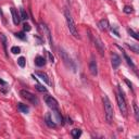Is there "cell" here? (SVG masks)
<instances>
[{"instance_id": "cell-34", "label": "cell", "mask_w": 139, "mask_h": 139, "mask_svg": "<svg viewBox=\"0 0 139 139\" xmlns=\"http://www.w3.org/2000/svg\"><path fill=\"white\" fill-rule=\"evenodd\" d=\"M0 84H1V85H7V83L4 82V80H2L1 78H0Z\"/></svg>"}, {"instance_id": "cell-22", "label": "cell", "mask_w": 139, "mask_h": 139, "mask_svg": "<svg viewBox=\"0 0 139 139\" xmlns=\"http://www.w3.org/2000/svg\"><path fill=\"white\" fill-rule=\"evenodd\" d=\"M20 16H21V20H24V21L28 19V14L25 12L23 8H20Z\"/></svg>"}, {"instance_id": "cell-24", "label": "cell", "mask_w": 139, "mask_h": 139, "mask_svg": "<svg viewBox=\"0 0 139 139\" xmlns=\"http://www.w3.org/2000/svg\"><path fill=\"white\" fill-rule=\"evenodd\" d=\"M17 64H19L21 67H24L25 66V58L24 57H20L19 59H17Z\"/></svg>"}, {"instance_id": "cell-29", "label": "cell", "mask_w": 139, "mask_h": 139, "mask_svg": "<svg viewBox=\"0 0 139 139\" xmlns=\"http://www.w3.org/2000/svg\"><path fill=\"white\" fill-rule=\"evenodd\" d=\"M36 89L38 90V91H40V92H47V89L44 87V86H41V85H37Z\"/></svg>"}, {"instance_id": "cell-17", "label": "cell", "mask_w": 139, "mask_h": 139, "mask_svg": "<svg viewBox=\"0 0 139 139\" xmlns=\"http://www.w3.org/2000/svg\"><path fill=\"white\" fill-rule=\"evenodd\" d=\"M53 112V115L55 116V120H57V122L58 123H60V124H63V116L61 115V113H60V110H54V111H52Z\"/></svg>"}, {"instance_id": "cell-21", "label": "cell", "mask_w": 139, "mask_h": 139, "mask_svg": "<svg viewBox=\"0 0 139 139\" xmlns=\"http://www.w3.org/2000/svg\"><path fill=\"white\" fill-rule=\"evenodd\" d=\"M133 109H134V112H135V117H136V120H139V110H138V105H137V103L134 101L133 102Z\"/></svg>"}, {"instance_id": "cell-12", "label": "cell", "mask_w": 139, "mask_h": 139, "mask_svg": "<svg viewBox=\"0 0 139 139\" xmlns=\"http://www.w3.org/2000/svg\"><path fill=\"white\" fill-rule=\"evenodd\" d=\"M40 26H41L42 31L45 32V34H46L47 38H48V40H49V44H50V46H51V47H53V42H52L51 34H50V31H49V28H48V27H47V25H46V24H44V23H41V24H40Z\"/></svg>"}, {"instance_id": "cell-23", "label": "cell", "mask_w": 139, "mask_h": 139, "mask_svg": "<svg viewBox=\"0 0 139 139\" xmlns=\"http://www.w3.org/2000/svg\"><path fill=\"white\" fill-rule=\"evenodd\" d=\"M127 32H128V34H129L130 36L133 37V38H135L136 40H138V39H139V36H138V34H137V33H136V32H134V31H133V29H131V28H128V29H127Z\"/></svg>"}, {"instance_id": "cell-3", "label": "cell", "mask_w": 139, "mask_h": 139, "mask_svg": "<svg viewBox=\"0 0 139 139\" xmlns=\"http://www.w3.org/2000/svg\"><path fill=\"white\" fill-rule=\"evenodd\" d=\"M64 15H65V19H66V23H67V27H69V29H70V33L75 38H79L76 25H75V22H74V20H73L72 14H71V12L69 11V9L64 10Z\"/></svg>"}, {"instance_id": "cell-8", "label": "cell", "mask_w": 139, "mask_h": 139, "mask_svg": "<svg viewBox=\"0 0 139 139\" xmlns=\"http://www.w3.org/2000/svg\"><path fill=\"white\" fill-rule=\"evenodd\" d=\"M98 26H99V28L102 32H107V31H109V28H110V24H109V21L107 19L100 20L99 23H98Z\"/></svg>"}, {"instance_id": "cell-26", "label": "cell", "mask_w": 139, "mask_h": 139, "mask_svg": "<svg viewBox=\"0 0 139 139\" xmlns=\"http://www.w3.org/2000/svg\"><path fill=\"white\" fill-rule=\"evenodd\" d=\"M0 41L2 42L3 47L6 48V45H7V38H6V36H4L3 34H1V33H0Z\"/></svg>"}, {"instance_id": "cell-33", "label": "cell", "mask_w": 139, "mask_h": 139, "mask_svg": "<svg viewBox=\"0 0 139 139\" xmlns=\"http://www.w3.org/2000/svg\"><path fill=\"white\" fill-rule=\"evenodd\" d=\"M112 33H114V34L116 35L117 37H120V34H118V32H117V29L114 28V27H112Z\"/></svg>"}, {"instance_id": "cell-11", "label": "cell", "mask_w": 139, "mask_h": 139, "mask_svg": "<svg viewBox=\"0 0 139 139\" xmlns=\"http://www.w3.org/2000/svg\"><path fill=\"white\" fill-rule=\"evenodd\" d=\"M11 14H12V19H13V23L15 25H19L20 22H21V16L17 13L15 8H11Z\"/></svg>"}, {"instance_id": "cell-13", "label": "cell", "mask_w": 139, "mask_h": 139, "mask_svg": "<svg viewBox=\"0 0 139 139\" xmlns=\"http://www.w3.org/2000/svg\"><path fill=\"white\" fill-rule=\"evenodd\" d=\"M45 123H46V125L48 126V127H50V128H54L55 126V123L52 121V118H51V114L50 113H47L46 115H45Z\"/></svg>"}, {"instance_id": "cell-20", "label": "cell", "mask_w": 139, "mask_h": 139, "mask_svg": "<svg viewBox=\"0 0 139 139\" xmlns=\"http://www.w3.org/2000/svg\"><path fill=\"white\" fill-rule=\"evenodd\" d=\"M128 46V48L131 50L133 52H135V53H138L139 52V46L138 44H135V45H129V44H126Z\"/></svg>"}, {"instance_id": "cell-15", "label": "cell", "mask_w": 139, "mask_h": 139, "mask_svg": "<svg viewBox=\"0 0 139 139\" xmlns=\"http://www.w3.org/2000/svg\"><path fill=\"white\" fill-rule=\"evenodd\" d=\"M122 52H123V55H124V58H125L126 62H127V64L129 65V66L131 67V69H133V70H134V71H135V72H136V65L134 64V62L131 61V59H130L129 57H128V55H127V53H126V52L124 51V50H122Z\"/></svg>"}, {"instance_id": "cell-6", "label": "cell", "mask_w": 139, "mask_h": 139, "mask_svg": "<svg viewBox=\"0 0 139 139\" xmlns=\"http://www.w3.org/2000/svg\"><path fill=\"white\" fill-rule=\"evenodd\" d=\"M45 102H46V104L51 109L52 111L59 110V103H58V101L55 100L52 96H46V97H45Z\"/></svg>"}, {"instance_id": "cell-9", "label": "cell", "mask_w": 139, "mask_h": 139, "mask_svg": "<svg viewBox=\"0 0 139 139\" xmlns=\"http://www.w3.org/2000/svg\"><path fill=\"white\" fill-rule=\"evenodd\" d=\"M89 71H90V73L93 75V76H97L98 75V66H97V62H96V60L91 59V61H90L89 63Z\"/></svg>"}, {"instance_id": "cell-31", "label": "cell", "mask_w": 139, "mask_h": 139, "mask_svg": "<svg viewBox=\"0 0 139 139\" xmlns=\"http://www.w3.org/2000/svg\"><path fill=\"white\" fill-rule=\"evenodd\" d=\"M47 54H48V58H49V61L53 63L54 62V57L52 55V53H51V52H49V51H47Z\"/></svg>"}, {"instance_id": "cell-1", "label": "cell", "mask_w": 139, "mask_h": 139, "mask_svg": "<svg viewBox=\"0 0 139 139\" xmlns=\"http://www.w3.org/2000/svg\"><path fill=\"white\" fill-rule=\"evenodd\" d=\"M103 100V104H104V113H105V120L109 124L112 123L113 121V116H114V111H113V107L111 104V101L109 99L108 96H103L102 97Z\"/></svg>"}, {"instance_id": "cell-19", "label": "cell", "mask_w": 139, "mask_h": 139, "mask_svg": "<svg viewBox=\"0 0 139 139\" xmlns=\"http://www.w3.org/2000/svg\"><path fill=\"white\" fill-rule=\"evenodd\" d=\"M71 135H72L73 138L77 139V138L80 137V135H82V130L78 129V128H75V129H73L72 131H71Z\"/></svg>"}, {"instance_id": "cell-7", "label": "cell", "mask_w": 139, "mask_h": 139, "mask_svg": "<svg viewBox=\"0 0 139 139\" xmlns=\"http://www.w3.org/2000/svg\"><path fill=\"white\" fill-rule=\"evenodd\" d=\"M95 46L98 49V51H99V53L101 55L104 54V44L101 41V39L98 36H95Z\"/></svg>"}, {"instance_id": "cell-30", "label": "cell", "mask_w": 139, "mask_h": 139, "mask_svg": "<svg viewBox=\"0 0 139 139\" xmlns=\"http://www.w3.org/2000/svg\"><path fill=\"white\" fill-rule=\"evenodd\" d=\"M23 29H24V32H29L32 29V27H31V25H29L28 23H25L23 25Z\"/></svg>"}, {"instance_id": "cell-27", "label": "cell", "mask_w": 139, "mask_h": 139, "mask_svg": "<svg viewBox=\"0 0 139 139\" xmlns=\"http://www.w3.org/2000/svg\"><path fill=\"white\" fill-rule=\"evenodd\" d=\"M20 51H21V49H20V47H17V46H13L11 48V52L12 53H14V54L20 53Z\"/></svg>"}, {"instance_id": "cell-14", "label": "cell", "mask_w": 139, "mask_h": 139, "mask_svg": "<svg viewBox=\"0 0 139 139\" xmlns=\"http://www.w3.org/2000/svg\"><path fill=\"white\" fill-rule=\"evenodd\" d=\"M36 75L41 78V80H44L46 84L51 85V82H50V79H49V76H48L45 72H39V71H38V72H36Z\"/></svg>"}, {"instance_id": "cell-18", "label": "cell", "mask_w": 139, "mask_h": 139, "mask_svg": "<svg viewBox=\"0 0 139 139\" xmlns=\"http://www.w3.org/2000/svg\"><path fill=\"white\" fill-rule=\"evenodd\" d=\"M17 109H19V110L21 111L22 113H25V114H27V113L29 112V108H28V105L23 104V103H17Z\"/></svg>"}, {"instance_id": "cell-32", "label": "cell", "mask_w": 139, "mask_h": 139, "mask_svg": "<svg viewBox=\"0 0 139 139\" xmlns=\"http://www.w3.org/2000/svg\"><path fill=\"white\" fill-rule=\"evenodd\" d=\"M125 83H126V84H127V85H128V87H129V88H130V89H131V90H133V84H131V83L129 82V80H128V79H125Z\"/></svg>"}, {"instance_id": "cell-28", "label": "cell", "mask_w": 139, "mask_h": 139, "mask_svg": "<svg viewBox=\"0 0 139 139\" xmlns=\"http://www.w3.org/2000/svg\"><path fill=\"white\" fill-rule=\"evenodd\" d=\"M15 36L17 37V38H20V39H22V40H25V38H26V36H25V34L23 32H20V33H16L15 34Z\"/></svg>"}, {"instance_id": "cell-25", "label": "cell", "mask_w": 139, "mask_h": 139, "mask_svg": "<svg viewBox=\"0 0 139 139\" xmlns=\"http://www.w3.org/2000/svg\"><path fill=\"white\" fill-rule=\"evenodd\" d=\"M123 11L125 12L126 14H130L131 12L134 11V10H133V8H131V7H129V6H125V7H124V9H123Z\"/></svg>"}, {"instance_id": "cell-10", "label": "cell", "mask_w": 139, "mask_h": 139, "mask_svg": "<svg viewBox=\"0 0 139 139\" xmlns=\"http://www.w3.org/2000/svg\"><path fill=\"white\" fill-rule=\"evenodd\" d=\"M121 58L118 57L116 53H113L112 54V57H111V62H112V66H113V69H117L118 66H120V64H121Z\"/></svg>"}, {"instance_id": "cell-16", "label": "cell", "mask_w": 139, "mask_h": 139, "mask_svg": "<svg viewBox=\"0 0 139 139\" xmlns=\"http://www.w3.org/2000/svg\"><path fill=\"white\" fill-rule=\"evenodd\" d=\"M35 64H36L37 66L41 67V66H44V65L46 64V60H45L44 57H40V55H38V57L35 59Z\"/></svg>"}, {"instance_id": "cell-4", "label": "cell", "mask_w": 139, "mask_h": 139, "mask_svg": "<svg viewBox=\"0 0 139 139\" xmlns=\"http://www.w3.org/2000/svg\"><path fill=\"white\" fill-rule=\"evenodd\" d=\"M20 95H21V97L23 98V99H25L26 101H28V102L33 103L34 105H37L39 103L38 98H37L36 96L34 95V93H32L31 91H28V90L22 89L21 91H20Z\"/></svg>"}, {"instance_id": "cell-2", "label": "cell", "mask_w": 139, "mask_h": 139, "mask_svg": "<svg viewBox=\"0 0 139 139\" xmlns=\"http://www.w3.org/2000/svg\"><path fill=\"white\" fill-rule=\"evenodd\" d=\"M118 92L116 95V100H117V104H118V109H120L121 113L124 117L127 116V104H126V100L125 97H124V92L123 90L121 89V86H118Z\"/></svg>"}, {"instance_id": "cell-5", "label": "cell", "mask_w": 139, "mask_h": 139, "mask_svg": "<svg viewBox=\"0 0 139 139\" xmlns=\"http://www.w3.org/2000/svg\"><path fill=\"white\" fill-rule=\"evenodd\" d=\"M60 55H61L63 62H64V64L66 65V67H69V69L75 71V65L73 61L71 60V58L69 57V54H67V52L65 51L64 49H62V48H60Z\"/></svg>"}]
</instances>
